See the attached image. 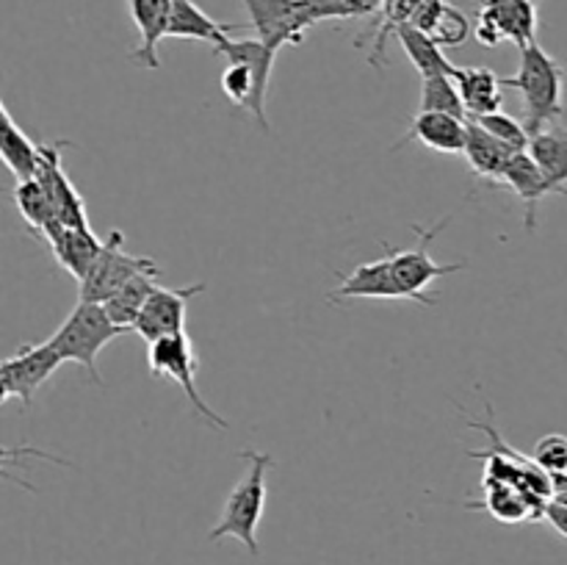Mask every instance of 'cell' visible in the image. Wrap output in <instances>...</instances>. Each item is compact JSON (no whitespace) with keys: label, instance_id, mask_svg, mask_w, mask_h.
<instances>
[{"label":"cell","instance_id":"obj_20","mask_svg":"<svg viewBox=\"0 0 567 565\" xmlns=\"http://www.w3.org/2000/svg\"><path fill=\"white\" fill-rule=\"evenodd\" d=\"M241 25L236 22H219L210 14H205L194 0H172V17H169V39H194V42L219 44L221 39L230 37Z\"/></svg>","mask_w":567,"mask_h":565},{"label":"cell","instance_id":"obj_30","mask_svg":"<svg viewBox=\"0 0 567 565\" xmlns=\"http://www.w3.org/2000/svg\"><path fill=\"white\" fill-rule=\"evenodd\" d=\"M385 0H313L316 20H363L380 17Z\"/></svg>","mask_w":567,"mask_h":565},{"label":"cell","instance_id":"obj_19","mask_svg":"<svg viewBox=\"0 0 567 565\" xmlns=\"http://www.w3.org/2000/svg\"><path fill=\"white\" fill-rule=\"evenodd\" d=\"M515 153H518V150H513L509 144L498 142V138L493 136V133H487L480 122L468 120L463 155H465V161H468L471 172H474L476 177H482V181H487V186H491V183L502 175L504 166L509 164V158H513Z\"/></svg>","mask_w":567,"mask_h":565},{"label":"cell","instance_id":"obj_14","mask_svg":"<svg viewBox=\"0 0 567 565\" xmlns=\"http://www.w3.org/2000/svg\"><path fill=\"white\" fill-rule=\"evenodd\" d=\"M127 11L138 31V44L131 53V61L144 70H158V44L169 31L172 0H127Z\"/></svg>","mask_w":567,"mask_h":565},{"label":"cell","instance_id":"obj_29","mask_svg":"<svg viewBox=\"0 0 567 565\" xmlns=\"http://www.w3.org/2000/svg\"><path fill=\"white\" fill-rule=\"evenodd\" d=\"M426 0H396V6H393L391 17H388L385 22H380L374 31V44H371V53H369V61L371 66H385V48H388V39L396 33L399 25H404V22L413 20L415 11L424 6Z\"/></svg>","mask_w":567,"mask_h":565},{"label":"cell","instance_id":"obj_31","mask_svg":"<svg viewBox=\"0 0 567 565\" xmlns=\"http://www.w3.org/2000/svg\"><path fill=\"white\" fill-rule=\"evenodd\" d=\"M468 120L480 122L487 133L498 138V142L509 144L513 150H529V131H526L524 122H518L515 116L504 114V111H493V114H482V116H468Z\"/></svg>","mask_w":567,"mask_h":565},{"label":"cell","instance_id":"obj_9","mask_svg":"<svg viewBox=\"0 0 567 565\" xmlns=\"http://www.w3.org/2000/svg\"><path fill=\"white\" fill-rule=\"evenodd\" d=\"M64 363L50 341L22 343L17 355L3 360L0 366V402L20 399L22 404H31L33 393L55 374V369Z\"/></svg>","mask_w":567,"mask_h":565},{"label":"cell","instance_id":"obj_16","mask_svg":"<svg viewBox=\"0 0 567 565\" xmlns=\"http://www.w3.org/2000/svg\"><path fill=\"white\" fill-rule=\"evenodd\" d=\"M465 131H468V120L443 114V111H419L396 147H404L408 142H421L435 153L460 155L465 150Z\"/></svg>","mask_w":567,"mask_h":565},{"label":"cell","instance_id":"obj_32","mask_svg":"<svg viewBox=\"0 0 567 565\" xmlns=\"http://www.w3.org/2000/svg\"><path fill=\"white\" fill-rule=\"evenodd\" d=\"M532 460L548 474H567V435L563 432H548L532 449Z\"/></svg>","mask_w":567,"mask_h":565},{"label":"cell","instance_id":"obj_6","mask_svg":"<svg viewBox=\"0 0 567 565\" xmlns=\"http://www.w3.org/2000/svg\"><path fill=\"white\" fill-rule=\"evenodd\" d=\"M147 366L153 377H164L172 380L175 386L183 388L186 399L192 402V408L203 415L205 421L216 427V430H227V419H221L197 388V366L199 360L194 358V347L188 332H177V336L158 338V341L147 343Z\"/></svg>","mask_w":567,"mask_h":565},{"label":"cell","instance_id":"obj_3","mask_svg":"<svg viewBox=\"0 0 567 565\" xmlns=\"http://www.w3.org/2000/svg\"><path fill=\"white\" fill-rule=\"evenodd\" d=\"M238 458H241L249 469L247 474L236 482V487L227 493L225 507H221V518L219 524L208 532V541L216 543L221 541V537H236L252 557H258V526L266 510V493H269V487H266V474H269L271 469V454L244 449Z\"/></svg>","mask_w":567,"mask_h":565},{"label":"cell","instance_id":"obj_17","mask_svg":"<svg viewBox=\"0 0 567 565\" xmlns=\"http://www.w3.org/2000/svg\"><path fill=\"white\" fill-rule=\"evenodd\" d=\"M338 280L341 282H338L336 291H330L332 302H341V299H402L396 280H393L388 253L382 258L354 266V271L338 275Z\"/></svg>","mask_w":567,"mask_h":565},{"label":"cell","instance_id":"obj_4","mask_svg":"<svg viewBox=\"0 0 567 565\" xmlns=\"http://www.w3.org/2000/svg\"><path fill=\"white\" fill-rule=\"evenodd\" d=\"M122 332L127 330L111 319L103 302H83L81 299L48 341L53 343V349L61 355L64 363L70 360V363L83 366L94 386H103V377H100L97 369V355L114 338H120Z\"/></svg>","mask_w":567,"mask_h":565},{"label":"cell","instance_id":"obj_24","mask_svg":"<svg viewBox=\"0 0 567 565\" xmlns=\"http://www.w3.org/2000/svg\"><path fill=\"white\" fill-rule=\"evenodd\" d=\"M393 37L399 39V44H402L404 53H408V59L413 61V66L419 70L421 78H435V75L457 78L460 66L449 61V55L443 53V48L430 37V33H424L421 28L404 22V25L396 28Z\"/></svg>","mask_w":567,"mask_h":565},{"label":"cell","instance_id":"obj_25","mask_svg":"<svg viewBox=\"0 0 567 565\" xmlns=\"http://www.w3.org/2000/svg\"><path fill=\"white\" fill-rule=\"evenodd\" d=\"M0 116H3V131H0V155L3 164L17 181H31L39 172V144L28 138V133L17 125L11 111L0 105Z\"/></svg>","mask_w":567,"mask_h":565},{"label":"cell","instance_id":"obj_2","mask_svg":"<svg viewBox=\"0 0 567 565\" xmlns=\"http://www.w3.org/2000/svg\"><path fill=\"white\" fill-rule=\"evenodd\" d=\"M216 53L227 61L221 72V92L233 105H241L255 116L264 131H269L266 120V92H269L271 70H275V50L266 48L258 37L255 39H221Z\"/></svg>","mask_w":567,"mask_h":565},{"label":"cell","instance_id":"obj_18","mask_svg":"<svg viewBox=\"0 0 567 565\" xmlns=\"http://www.w3.org/2000/svg\"><path fill=\"white\" fill-rule=\"evenodd\" d=\"M468 510H482V513L493 515L502 524H520V521H540L546 518L543 510L526 496L520 487L509 485V482H491L482 480V499L480 502H468Z\"/></svg>","mask_w":567,"mask_h":565},{"label":"cell","instance_id":"obj_27","mask_svg":"<svg viewBox=\"0 0 567 565\" xmlns=\"http://www.w3.org/2000/svg\"><path fill=\"white\" fill-rule=\"evenodd\" d=\"M155 280H158V275H153V271H147V275H138V277H133L131 282H125V286H122L114 297L105 299L103 305H105V310H109L111 319H114L120 327H125V330H133L138 314L144 310L147 299L153 297L155 286H158Z\"/></svg>","mask_w":567,"mask_h":565},{"label":"cell","instance_id":"obj_15","mask_svg":"<svg viewBox=\"0 0 567 565\" xmlns=\"http://www.w3.org/2000/svg\"><path fill=\"white\" fill-rule=\"evenodd\" d=\"M53 249V258L64 271H70L78 282L89 275L94 260L103 253V242L92 233V227H66L59 225L42 238Z\"/></svg>","mask_w":567,"mask_h":565},{"label":"cell","instance_id":"obj_21","mask_svg":"<svg viewBox=\"0 0 567 565\" xmlns=\"http://www.w3.org/2000/svg\"><path fill=\"white\" fill-rule=\"evenodd\" d=\"M410 25L430 33L441 48H457V44H463L471 33L468 17H465L463 11L454 9V6H449L446 0H426V3L413 14Z\"/></svg>","mask_w":567,"mask_h":565},{"label":"cell","instance_id":"obj_11","mask_svg":"<svg viewBox=\"0 0 567 565\" xmlns=\"http://www.w3.org/2000/svg\"><path fill=\"white\" fill-rule=\"evenodd\" d=\"M70 147L66 138L59 142H39V172L37 181L42 183L48 192L50 203H53L55 214H59L61 225L66 227H89L86 203H83L81 192L72 186L70 175L64 170V150Z\"/></svg>","mask_w":567,"mask_h":565},{"label":"cell","instance_id":"obj_7","mask_svg":"<svg viewBox=\"0 0 567 565\" xmlns=\"http://www.w3.org/2000/svg\"><path fill=\"white\" fill-rule=\"evenodd\" d=\"M161 275V266L147 255H133L125 249V233L120 227L103 238V253L94 260L89 275L81 280V299L83 302H105L114 297L125 282H131L138 275Z\"/></svg>","mask_w":567,"mask_h":565},{"label":"cell","instance_id":"obj_23","mask_svg":"<svg viewBox=\"0 0 567 565\" xmlns=\"http://www.w3.org/2000/svg\"><path fill=\"white\" fill-rule=\"evenodd\" d=\"M529 155L537 161L554 194L567 197V127L557 125L529 138Z\"/></svg>","mask_w":567,"mask_h":565},{"label":"cell","instance_id":"obj_10","mask_svg":"<svg viewBox=\"0 0 567 565\" xmlns=\"http://www.w3.org/2000/svg\"><path fill=\"white\" fill-rule=\"evenodd\" d=\"M476 39L485 48L513 42L518 48L537 42V3L535 0H480Z\"/></svg>","mask_w":567,"mask_h":565},{"label":"cell","instance_id":"obj_33","mask_svg":"<svg viewBox=\"0 0 567 565\" xmlns=\"http://www.w3.org/2000/svg\"><path fill=\"white\" fill-rule=\"evenodd\" d=\"M546 521L559 532V535L567 537V504L559 502V499H551L546 507Z\"/></svg>","mask_w":567,"mask_h":565},{"label":"cell","instance_id":"obj_22","mask_svg":"<svg viewBox=\"0 0 567 565\" xmlns=\"http://www.w3.org/2000/svg\"><path fill=\"white\" fill-rule=\"evenodd\" d=\"M457 86L463 94V103L468 109V116L493 114L502 111V89L504 78L491 66H460Z\"/></svg>","mask_w":567,"mask_h":565},{"label":"cell","instance_id":"obj_5","mask_svg":"<svg viewBox=\"0 0 567 565\" xmlns=\"http://www.w3.org/2000/svg\"><path fill=\"white\" fill-rule=\"evenodd\" d=\"M449 222H452V216H446V219H441L432 227L413 225L415 238H419L415 247L396 249L391 247V244H385V253L388 258H391L393 280H396L402 299H410V302H421V305H437V299L430 297L432 280L449 275V271L465 269L463 260H460V264H437V260L432 258V242H435L437 233H441Z\"/></svg>","mask_w":567,"mask_h":565},{"label":"cell","instance_id":"obj_28","mask_svg":"<svg viewBox=\"0 0 567 565\" xmlns=\"http://www.w3.org/2000/svg\"><path fill=\"white\" fill-rule=\"evenodd\" d=\"M421 111H443V114L468 120L465 116L468 109H465L463 94H460L457 81L452 75L424 78V83H421Z\"/></svg>","mask_w":567,"mask_h":565},{"label":"cell","instance_id":"obj_8","mask_svg":"<svg viewBox=\"0 0 567 565\" xmlns=\"http://www.w3.org/2000/svg\"><path fill=\"white\" fill-rule=\"evenodd\" d=\"M244 9L260 42L275 53L286 44H302L305 33L319 25L313 0H244Z\"/></svg>","mask_w":567,"mask_h":565},{"label":"cell","instance_id":"obj_1","mask_svg":"<svg viewBox=\"0 0 567 565\" xmlns=\"http://www.w3.org/2000/svg\"><path fill=\"white\" fill-rule=\"evenodd\" d=\"M504 86L520 92L529 136L557 125L565 114V66L537 42L520 48L518 75L504 78Z\"/></svg>","mask_w":567,"mask_h":565},{"label":"cell","instance_id":"obj_12","mask_svg":"<svg viewBox=\"0 0 567 565\" xmlns=\"http://www.w3.org/2000/svg\"><path fill=\"white\" fill-rule=\"evenodd\" d=\"M205 288H208L205 282H192V286L183 288L155 286L153 297L147 299L144 310L138 314L136 325H133V332L142 336L147 343L166 336H177V332H186L188 302H192V297L203 294Z\"/></svg>","mask_w":567,"mask_h":565},{"label":"cell","instance_id":"obj_13","mask_svg":"<svg viewBox=\"0 0 567 565\" xmlns=\"http://www.w3.org/2000/svg\"><path fill=\"white\" fill-rule=\"evenodd\" d=\"M491 188H507V192H513L520 199V205H524V227L529 233H535L537 227V205L548 194H554L537 161L529 155V150L515 153L509 164L504 166L502 175L491 183Z\"/></svg>","mask_w":567,"mask_h":565},{"label":"cell","instance_id":"obj_26","mask_svg":"<svg viewBox=\"0 0 567 565\" xmlns=\"http://www.w3.org/2000/svg\"><path fill=\"white\" fill-rule=\"evenodd\" d=\"M14 205L20 210V216L25 219L28 230L39 233V236H48L53 227L61 225L59 214H55L53 203H50L48 192H44L42 183L37 177L31 181H17L14 186Z\"/></svg>","mask_w":567,"mask_h":565}]
</instances>
